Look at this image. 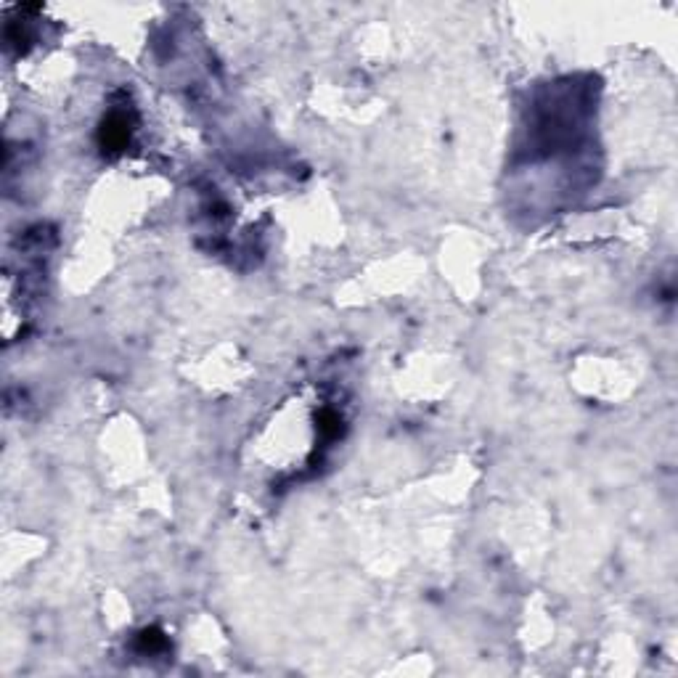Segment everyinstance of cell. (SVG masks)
I'll use <instances>...</instances> for the list:
<instances>
[{
    "label": "cell",
    "instance_id": "obj_1",
    "mask_svg": "<svg viewBox=\"0 0 678 678\" xmlns=\"http://www.w3.org/2000/svg\"><path fill=\"white\" fill-rule=\"evenodd\" d=\"M128 138H130L128 117L119 115V112H115V115L103 122L101 146H103V149H109V152H119V149L128 143Z\"/></svg>",
    "mask_w": 678,
    "mask_h": 678
},
{
    "label": "cell",
    "instance_id": "obj_2",
    "mask_svg": "<svg viewBox=\"0 0 678 678\" xmlns=\"http://www.w3.org/2000/svg\"><path fill=\"white\" fill-rule=\"evenodd\" d=\"M141 647L146 649V652H156V649L165 647V636H159L156 631H146V633L141 636Z\"/></svg>",
    "mask_w": 678,
    "mask_h": 678
}]
</instances>
